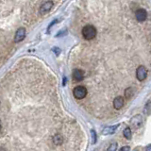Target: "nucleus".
<instances>
[{"label": "nucleus", "mask_w": 151, "mask_h": 151, "mask_svg": "<svg viewBox=\"0 0 151 151\" xmlns=\"http://www.w3.org/2000/svg\"><path fill=\"white\" fill-rule=\"evenodd\" d=\"M96 28L92 25L85 26L82 28V36L86 40H93L96 36Z\"/></svg>", "instance_id": "nucleus-1"}, {"label": "nucleus", "mask_w": 151, "mask_h": 151, "mask_svg": "<svg viewBox=\"0 0 151 151\" xmlns=\"http://www.w3.org/2000/svg\"><path fill=\"white\" fill-rule=\"evenodd\" d=\"M73 94H74L75 98L83 99L87 96V89L84 86H77L73 90Z\"/></svg>", "instance_id": "nucleus-2"}, {"label": "nucleus", "mask_w": 151, "mask_h": 151, "mask_svg": "<svg viewBox=\"0 0 151 151\" xmlns=\"http://www.w3.org/2000/svg\"><path fill=\"white\" fill-rule=\"evenodd\" d=\"M147 76V70L145 69V66H139L136 70V78L139 81H143L145 79Z\"/></svg>", "instance_id": "nucleus-3"}, {"label": "nucleus", "mask_w": 151, "mask_h": 151, "mask_svg": "<svg viewBox=\"0 0 151 151\" xmlns=\"http://www.w3.org/2000/svg\"><path fill=\"white\" fill-rule=\"evenodd\" d=\"M143 123H144V120L141 114H137L133 116L130 120V124L134 129H139V127H141L142 125H143Z\"/></svg>", "instance_id": "nucleus-4"}, {"label": "nucleus", "mask_w": 151, "mask_h": 151, "mask_svg": "<svg viewBox=\"0 0 151 151\" xmlns=\"http://www.w3.org/2000/svg\"><path fill=\"white\" fill-rule=\"evenodd\" d=\"M53 7V2L52 1H46L44 4H42V6L40 7V13L42 15L48 13L50 12V9Z\"/></svg>", "instance_id": "nucleus-5"}, {"label": "nucleus", "mask_w": 151, "mask_h": 151, "mask_svg": "<svg viewBox=\"0 0 151 151\" xmlns=\"http://www.w3.org/2000/svg\"><path fill=\"white\" fill-rule=\"evenodd\" d=\"M26 37V29L24 27H20L18 28L16 33H15V36H14V42H20L21 41H23L25 39Z\"/></svg>", "instance_id": "nucleus-6"}, {"label": "nucleus", "mask_w": 151, "mask_h": 151, "mask_svg": "<svg viewBox=\"0 0 151 151\" xmlns=\"http://www.w3.org/2000/svg\"><path fill=\"white\" fill-rule=\"evenodd\" d=\"M146 17H147V12L144 9H137L135 12V18L137 19V21L139 22H144Z\"/></svg>", "instance_id": "nucleus-7"}, {"label": "nucleus", "mask_w": 151, "mask_h": 151, "mask_svg": "<svg viewBox=\"0 0 151 151\" xmlns=\"http://www.w3.org/2000/svg\"><path fill=\"white\" fill-rule=\"evenodd\" d=\"M125 104V101H124V98L122 96H117L115 97V99L113 100V107H114L116 110H120L121 108H123Z\"/></svg>", "instance_id": "nucleus-8"}, {"label": "nucleus", "mask_w": 151, "mask_h": 151, "mask_svg": "<svg viewBox=\"0 0 151 151\" xmlns=\"http://www.w3.org/2000/svg\"><path fill=\"white\" fill-rule=\"evenodd\" d=\"M84 78V74L80 69H75L73 72V78L76 81H81Z\"/></svg>", "instance_id": "nucleus-9"}, {"label": "nucleus", "mask_w": 151, "mask_h": 151, "mask_svg": "<svg viewBox=\"0 0 151 151\" xmlns=\"http://www.w3.org/2000/svg\"><path fill=\"white\" fill-rule=\"evenodd\" d=\"M119 127V125H115V126H111V127H106L105 129L102 130V134L104 135H110L114 133L117 127Z\"/></svg>", "instance_id": "nucleus-10"}, {"label": "nucleus", "mask_w": 151, "mask_h": 151, "mask_svg": "<svg viewBox=\"0 0 151 151\" xmlns=\"http://www.w3.org/2000/svg\"><path fill=\"white\" fill-rule=\"evenodd\" d=\"M63 137H61V135L57 134L53 137V143L56 145H60L63 144Z\"/></svg>", "instance_id": "nucleus-11"}, {"label": "nucleus", "mask_w": 151, "mask_h": 151, "mask_svg": "<svg viewBox=\"0 0 151 151\" xmlns=\"http://www.w3.org/2000/svg\"><path fill=\"white\" fill-rule=\"evenodd\" d=\"M134 94V89L132 88V87H129V88H127L126 90V92H125V96L126 98L127 99H129L130 97H132V96Z\"/></svg>", "instance_id": "nucleus-12"}, {"label": "nucleus", "mask_w": 151, "mask_h": 151, "mask_svg": "<svg viewBox=\"0 0 151 151\" xmlns=\"http://www.w3.org/2000/svg\"><path fill=\"white\" fill-rule=\"evenodd\" d=\"M123 134H124L126 139H127V140L131 139L132 133H131V129H129V127H126V129H124V131H123Z\"/></svg>", "instance_id": "nucleus-13"}, {"label": "nucleus", "mask_w": 151, "mask_h": 151, "mask_svg": "<svg viewBox=\"0 0 151 151\" xmlns=\"http://www.w3.org/2000/svg\"><path fill=\"white\" fill-rule=\"evenodd\" d=\"M91 134H92V144L94 145L96 143V140H97V135L96 133V131H94L93 129L91 130Z\"/></svg>", "instance_id": "nucleus-14"}, {"label": "nucleus", "mask_w": 151, "mask_h": 151, "mask_svg": "<svg viewBox=\"0 0 151 151\" xmlns=\"http://www.w3.org/2000/svg\"><path fill=\"white\" fill-rule=\"evenodd\" d=\"M150 111H151V100H149L145 107V113H150Z\"/></svg>", "instance_id": "nucleus-15"}, {"label": "nucleus", "mask_w": 151, "mask_h": 151, "mask_svg": "<svg viewBox=\"0 0 151 151\" xmlns=\"http://www.w3.org/2000/svg\"><path fill=\"white\" fill-rule=\"evenodd\" d=\"M117 149V144L116 143H113L110 145V147H109L107 150L108 151H115Z\"/></svg>", "instance_id": "nucleus-16"}, {"label": "nucleus", "mask_w": 151, "mask_h": 151, "mask_svg": "<svg viewBox=\"0 0 151 151\" xmlns=\"http://www.w3.org/2000/svg\"><path fill=\"white\" fill-rule=\"evenodd\" d=\"M122 151H125V150H130V147H129V146H125V147H122L121 148Z\"/></svg>", "instance_id": "nucleus-17"}, {"label": "nucleus", "mask_w": 151, "mask_h": 151, "mask_svg": "<svg viewBox=\"0 0 151 151\" xmlns=\"http://www.w3.org/2000/svg\"><path fill=\"white\" fill-rule=\"evenodd\" d=\"M54 51H56L57 55H59V54H60V49H58V48H54Z\"/></svg>", "instance_id": "nucleus-18"}, {"label": "nucleus", "mask_w": 151, "mask_h": 151, "mask_svg": "<svg viewBox=\"0 0 151 151\" xmlns=\"http://www.w3.org/2000/svg\"><path fill=\"white\" fill-rule=\"evenodd\" d=\"M145 150H151V145H148V146H146V147H145Z\"/></svg>", "instance_id": "nucleus-19"}, {"label": "nucleus", "mask_w": 151, "mask_h": 151, "mask_svg": "<svg viewBox=\"0 0 151 151\" xmlns=\"http://www.w3.org/2000/svg\"><path fill=\"white\" fill-rule=\"evenodd\" d=\"M65 81H66V78H64V79H63V85H65Z\"/></svg>", "instance_id": "nucleus-20"}]
</instances>
